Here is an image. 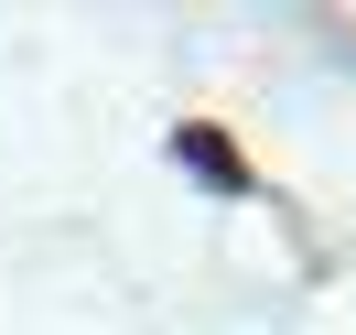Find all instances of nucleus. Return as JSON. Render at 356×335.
I'll return each mask as SVG.
<instances>
[{"instance_id": "obj_1", "label": "nucleus", "mask_w": 356, "mask_h": 335, "mask_svg": "<svg viewBox=\"0 0 356 335\" xmlns=\"http://www.w3.org/2000/svg\"><path fill=\"white\" fill-rule=\"evenodd\" d=\"M184 162H195V173H216V195H238V152H227L216 130H184Z\"/></svg>"}]
</instances>
